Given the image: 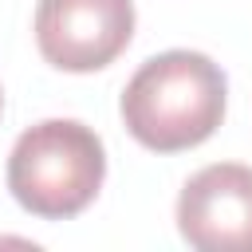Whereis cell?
<instances>
[{
  "label": "cell",
  "instance_id": "cell-3",
  "mask_svg": "<svg viewBox=\"0 0 252 252\" xmlns=\"http://www.w3.org/2000/svg\"><path fill=\"white\" fill-rule=\"evenodd\" d=\"M134 35L130 0H39L35 43L59 71H98L114 63Z\"/></svg>",
  "mask_w": 252,
  "mask_h": 252
},
{
  "label": "cell",
  "instance_id": "cell-2",
  "mask_svg": "<svg viewBox=\"0 0 252 252\" xmlns=\"http://www.w3.org/2000/svg\"><path fill=\"white\" fill-rule=\"evenodd\" d=\"M102 138L75 118H47L24 130L8 154L12 197L43 220L79 217L102 189Z\"/></svg>",
  "mask_w": 252,
  "mask_h": 252
},
{
  "label": "cell",
  "instance_id": "cell-5",
  "mask_svg": "<svg viewBox=\"0 0 252 252\" xmlns=\"http://www.w3.org/2000/svg\"><path fill=\"white\" fill-rule=\"evenodd\" d=\"M0 110H4V91H0Z\"/></svg>",
  "mask_w": 252,
  "mask_h": 252
},
{
  "label": "cell",
  "instance_id": "cell-4",
  "mask_svg": "<svg viewBox=\"0 0 252 252\" xmlns=\"http://www.w3.org/2000/svg\"><path fill=\"white\" fill-rule=\"evenodd\" d=\"M177 228L197 252H252V165L197 169L177 197Z\"/></svg>",
  "mask_w": 252,
  "mask_h": 252
},
{
  "label": "cell",
  "instance_id": "cell-1",
  "mask_svg": "<svg viewBox=\"0 0 252 252\" xmlns=\"http://www.w3.org/2000/svg\"><path fill=\"white\" fill-rule=\"evenodd\" d=\"M228 79L201 51H161L146 59L122 91V122L154 154L201 146L224 118Z\"/></svg>",
  "mask_w": 252,
  "mask_h": 252
}]
</instances>
